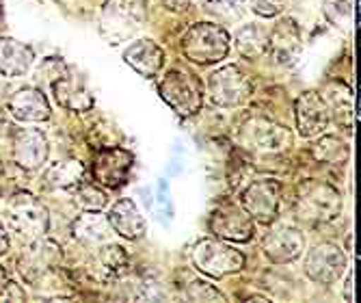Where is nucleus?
I'll return each instance as SVG.
<instances>
[{
  "label": "nucleus",
  "instance_id": "c756f323",
  "mask_svg": "<svg viewBox=\"0 0 361 303\" xmlns=\"http://www.w3.org/2000/svg\"><path fill=\"white\" fill-rule=\"evenodd\" d=\"M74 201L78 204V208H82L85 213H100L106 206V193L97 184L80 182L76 193H74Z\"/></svg>",
  "mask_w": 361,
  "mask_h": 303
},
{
  "label": "nucleus",
  "instance_id": "4c0bfd02",
  "mask_svg": "<svg viewBox=\"0 0 361 303\" xmlns=\"http://www.w3.org/2000/svg\"><path fill=\"white\" fill-rule=\"evenodd\" d=\"M13 130V124L9 121V117L3 113V111H0V139H3V137H7V134Z\"/></svg>",
  "mask_w": 361,
  "mask_h": 303
},
{
  "label": "nucleus",
  "instance_id": "7ed1b4c3",
  "mask_svg": "<svg viewBox=\"0 0 361 303\" xmlns=\"http://www.w3.org/2000/svg\"><path fill=\"white\" fill-rule=\"evenodd\" d=\"M7 225L26 243L42 239L50 225L48 208L35 195L20 191L7 201Z\"/></svg>",
  "mask_w": 361,
  "mask_h": 303
},
{
  "label": "nucleus",
  "instance_id": "1a4fd4ad",
  "mask_svg": "<svg viewBox=\"0 0 361 303\" xmlns=\"http://www.w3.org/2000/svg\"><path fill=\"white\" fill-rule=\"evenodd\" d=\"M238 141L249 152L273 154L290 145V132L267 117H249L238 130Z\"/></svg>",
  "mask_w": 361,
  "mask_h": 303
},
{
  "label": "nucleus",
  "instance_id": "cd10ccee",
  "mask_svg": "<svg viewBox=\"0 0 361 303\" xmlns=\"http://www.w3.org/2000/svg\"><path fill=\"white\" fill-rule=\"evenodd\" d=\"M314 156H316V160L326 162V165H344V162H348L350 150L338 137H322L314 145Z\"/></svg>",
  "mask_w": 361,
  "mask_h": 303
},
{
  "label": "nucleus",
  "instance_id": "4468645a",
  "mask_svg": "<svg viewBox=\"0 0 361 303\" xmlns=\"http://www.w3.org/2000/svg\"><path fill=\"white\" fill-rule=\"evenodd\" d=\"M294 117H297V130L301 137H316L329 126V111L320 93L305 91L294 102Z\"/></svg>",
  "mask_w": 361,
  "mask_h": 303
},
{
  "label": "nucleus",
  "instance_id": "72a5a7b5",
  "mask_svg": "<svg viewBox=\"0 0 361 303\" xmlns=\"http://www.w3.org/2000/svg\"><path fill=\"white\" fill-rule=\"evenodd\" d=\"M288 7V0H251V9L262 18H275Z\"/></svg>",
  "mask_w": 361,
  "mask_h": 303
},
{
  "label": "nucleus",
  "instance_id": "f8f14e48",
  "mask_svg": "<svg viewBox=\"0 0 361 303\" xmlns=\"http://www.w3.org/2000/svg\"><path fill=\"white\" fill-rule=\"evenodd\" d=\"M281 184L277 180H255L243 193V208L257 223L271 225L279 215Z\"/></svg>",
  "mask_w": 361,
  "mask_h": 303
},
{
  "label": "nucleus",
  "instance_id": "20e7f679",
  "mask_svg": "<svg viewBox=\"0 0 361 303\" xmlns=\"http://www.w3.org/2000/svg\"><path fill=\"white\" fill-rule=\"evenodd\" d=\"M229 52V35L210 22H202L188 28L182 37V54L197 65H212L227 57Z\"/></svg>",
  "mask_w": 361,
  "mask_h": 303
},
{
  "label": "nucleus",
  "instance_id": "6e6552de",
  "mask_svg": "<svg viewBox=\"0 0 361 303\" xmlns=\"http://www.w3.org/2000/svg\"><path fill=\"white\" fill-rule=\"evenodd\" d=\"M61 260H63V254H61V247L56 243L35 239L22 249L18 266H20L22 278L28 284L37 286L46 278L54 275V271L61 266Z\"/></svg>",
  "mask_w": 361,
  "mask_h": 303
},
{
  "label": "nucleus",
  "instance_id": "f03ea898",
  "mask_svg": "<svg viewBox=\"0 0 361 303\" xmlns=\"http://www.w3.org/2000/svg\"><path fill=\"white\" fill-rule=\"evenodd\" d=\"M145 20V0H106L100 13V30L111 44H121L141 30Z\"/></svg>",
  "mask_w": 361,
  "mask_h": 303
},
{
  "label": "nucleus",
  "instance_id": "5701e85b",
  "mask_svg": "<svg viewBox=\"0 0 361 303\" xmlns=\"http://www.w3.org/2000/svg\"><path fill=\"white\" fill-rule=\"evenodd\" d=\"M32 50L30 46L13 40V37H3L0 40V74L9 78L24 76L28 67L32 65Z\"/></svg>",
  "mask_w": 361,
  "mask_h": 303
},
{
  "label": "nucleus",
  "instance_id": "9b49d317",
  "mask_svg": "<svg viewBox=\"0 0 361 303\" xmlns=\"http://www.w3.org/2000/svg\"><path fill=\"white\" fill-rule=\"evenodd\" d=\"M135 156L119 145L100 148L91 165V176L95 184L104 189H119L128 182L130 170H133Z\"/></svg>",
  "mask_w": 361,
  "mask_h": 303
},
{
  "label": "nucleus",
  "instance_id": "dca6fc26",
  "mask_svg": "<svg viewBox=\"0 0 361 303\" xmlns=\"http://www.w3.org/2000/svg\"><path fill=\"white\" fill-rule=\"evenodd\" d=\"M48 139L42 130H32V128H24L18 130L13 137V160L18 162V167L26 172H32L42 167L48 158Z\"/></svg>",
  "mask_w": 361,
  "mask_h": 303
},
{
  "label": "nucleus",
  "instance_id": "393cba45",
  "mask_svg": "<svg viewBox=\"0 0 361 303\" xmlns=\"http://www.w3.org/2000/svg\"><path fill=\"white\" fill-rule=\"evenodd\" d=\"M95 262H97V271H100L104 280H115L130 271L128 254L123 251V247L113 243H104V247L95 256Z\"/></svg>",
  "mask_w": 361,
  "mask_h": 303
},
{
  "label": "nucleus",
  "instance_id": "a211bd4d",
  "mask_svg": "<svg viewBox=\"0 0 361 303\" xmlns=\"http://www.w3.org/2000/svg\"><path fill=\"white\" fill-rule=\"evenodd\" d=\"M126 63L137 70L145 78H154L160 74L162 65H165V50H162L156 42L152 40H139L130 44L123 52Z\"/></svg>",
  "mask_w": 361,
  "mask_h": 303
},
{
  "label": "nucleus",
  "instance_id": "58836bf2",
  "mask_svg": "<svg viewBox=\"0 0 361 303\" xmlns=\"http://www.w3.org/2000/svg\"><path fill=\"white\" fill-rule=\"evenodd\" d=\"M346 299H348V301L353 299V273H350L348 280H346Z\"/></svg>",
  "mask_w": 361,
  "mask_h": 303
},
{
  "label": "nucleus",
  "instance_id": "9d476101",
  "mask_svg": "<svg viewBox=\"0 0 361 303\" xmlns=\"http://www.w3.org/2000/svg\"><path fill=\"white\" fill-rule=\"evenodd\" d=\"M208 227L214 237L229 243H247L253 237L251 215L234 201H221L210 215Z\"/></svg>",
  "mask_w": 361,
  "mask_h": 303
},
{
  "label": "nucleus",
  "instance_id": "6ab92c4d",
  "mask_svg": "<svg viewBox=\"0 0 361 303\" xmlns=\"http://www.w3.org/2000/svg\"><path fill=\"white\" fill-rule=\"evenodd\" d=\"M269 50L273 52L275 61L288 65L301 50V30L292 18H283L275 24L269 35Z\"/></svg>",
  "mask_w": 361,
  "mask_h": 303
},
{
  "label": "nucleus",
  "instance_id": "aec40b11",
  "mask_svg": "<svg viewBox=\"0 0 361 303\" xmlns=\"http://www.w3.org/2000/svg\"><path fill=\"white\" fill-rule=\"evenodd\" d=\"M9 111L20 121H46L50 117V105L42 89L24 87L9 100Z\"/></svg>",
  "mask_w": 361,
  "mask_h": 303
},
{
  "label": "nucleus",
  "instance_id": "2f4dec72",
  "mask_svg": "<svg viewBox=\"0 0 361 303\" xmlns=\"http://www.w3.org/2000/svg\"><path fill=\"white\" fill-rule=\"evenodd\" d=\"M186 297L190 301H225V295L219 292L212 284L204 280H195L186 286Z\"/></svg>",
  "mask_w": 361,
  "mask_h": 303
},
{
  "label": "nucleus",
  "instance_id": "e433bc0d",
  "mask_svg": "<svg viewBox=\"0 0 361 303\" xmlns=\"http://www.w3.org/2000/svg\"><path fill=\"white\" fill-rule=\"evenodd\" d=\"M9 249V234H7V227L0 221V256H5Z\"/></svg>",
  "mask_w": 361,
  "mask_h": 303
},
{
  "label": "nucleus",
  "instance_id": "473e14b6",
  "mask_svg": "<svg viewBox=\"0 0 361 303\" xmlns=\"http://www.w3.org/2000/svg\"><path fill=\"white\" fill-rule=\"evenodd\" d=\"M65 72H68V65L63 63V59L61 57H50V59H46L44 63H42V67L37 70V78L39 81H50V85L56 81V78H61Z\"/></svg>",
  "mask_w": 361,
  "mask_h": 303
},
{
  "label": "nucleus",
  "instance_id": "ea45409f",
  "mask_svg": "<svg viewBox=\"0 0 361 303\" xmlns=\"http://www.w3.org/2000/svg\"><path fill=\"white\" fill-rule=\"evenodd\" d=\"M5 278V268L3 266H0V280H3Z\"/></svg>",
  "mask_w": 361,
  "mask_h": 303
},
{
  "label": "nucleus",
  "instance_id": "bb28decb",
  "mask_svg": "<svg viewBox=\"0 0 361 303\" xmlns=\"http://www.w3.org/2000/svg\"><path fill=\"white\" fill-rule=\"evenodd\" d=\"M82 178H85V167L78 160L54 162L44 176L46 184H50L54 189H74L82 182Z\"/></svg>",
  "mask_w": 361,
  "mask_h": 303
},
{
  "label": "nucleus",
  "instance_id": "412c9836",
  "mask_svg": "<svg viewBox=\"0 0 361 303\" xmlns=\"http://www.w3.org/2000/svg\"><path fill=\"white\" fill-rule=\"evenodd\" d=\"M106 219H109V225L119 234V237H123L128 241L141 239L147 230L145 219L141 217V213H139V208L133 199H119L117 204L111 208Z\"/></svg>",
  "mask_w": 361,
  "mask_h": 303
},
{
  "label": "nucleus",
  "instance_id": "b1692460",
  "mask_svg": "<svg viewBox=\"0 0 361 303\" xmlns=\"http://www.w3.org/2000/svg\"><path fill=\"white\" fill-rule=\"evenodd\" d=\"M74 237L89 247H97V245H104L111 239V225L109 219L97 215V213H85L80 217H76L74 225H72Z\"/></svg>",
  "mask_w": 361,
  "mask_h": 303
},
{
  "label": "nucleus",
  "instance_id": "39448f33",
  "mask_svg": "<svg viewBox=\"0 0 361 303\" xmlns=\"http://www.w3.org/2000/svg\"><path fill=\"white\" fill-rule=\"evenodd\" d=\"M192 264L197 271H202L208 278H225L229 273H236L245 266V256L219 239H202L197 241L190 251Z\"/></svg>",
  "mask_w": 361,
  "mask_h": 303
},
{
  "label": "nucleus",
  "instance_id": "f257e3e1",
  "mask_svg": "<svg viewBox=\"0 0 361 303\" xmlns=\"http://www.w3.org/2000/svg\"><path fill=\"white\" fill-rule=\"evenodd\" d=\"M294 210H297V217L303 223L310 225L329 223L342 213V195L331 184L307 180L299 186Z\"/></svg>",
  "mask_w": 361,
  "mask_h": 303
},
{
  "label": "nucleus",
  "instance_id": "a878e982",
  "mask_svg": "<svg viewBox=\"0 0 361 303\" xmlns=\"http://www.w3.org/2000/svg\"><path fill=\"white\" fill-rule=\"evenodd\" d=\"M236 50L247 59H259L269 50V30L259 24H247L236 32Z\"/></svg>",
  "mask_w": 361,
  "mask_h": 303
},
{
  "label": "nucleus",
  "instance_id": "f3484780",
  "mask_svg": "<svg viewBox=\"0 0 361 303\" xmlns=\"http://www.w3.org/2000/svg\"><path fill=\"white\" fill-rule=\"evenodd\" d=\"M50 87H52L56 105L68 111L85 113V111H91L95 105V100H93L91 91L87 89V85L80 78L70 76L68 72H65L61 78H56Z\"/></svg>",
  "mask_w": 361,
  "mask_h": 303
},
{
  "label": "nucleus",
  "instance_id": "a19ab883",
  "mask_svg": "<svg viewBox=\"0 0 361 303\" xmlns=\"http://www.w3.org/2000/svg\"><path fill=\"white\" fill-rule=\"evenodd\" d=\"M0 176H3V165H0Z\"/></svg>",
  "mask_w": 361,
  "mask_h": 303
},
{
  "label": "nucleus",
  "instance_id": "0eeeda50",
  "mask_svg": "<svg viewBox=\"0 0 361 303\" xmlns=\"http://www.w3.org/2000/svg\"><path fill=\"white\" fill-rule=\"evenodd\" d=\"M208 93L212 105L223 109H234L245 105L253 93L251 78L240 70L238 65L221 67L208 78Z\"/></svg>",
  "mask_w": 361,
  "mask_h": 303
},
{
  "label": "nucleus",
  "instance_id": "423d86ee",
  "mask_svg": "<svg viewBox=\"0 0 361 303\" xmlns=\"http://www.w3.org/2000/svg\"><path fill=\"white\" fill-rule=\"evenodd\" d=\"M160 97L180 115V117H190L200 113L202 109V83L195 74L184 72V70H171L162 76L158 85Z\"/></svg>",
  "mask_w": 361,
  "mask_h": 303
},
{
  "label": "nucleus",
  "instance_id": "7c9ffc66",
  "mask_svg": "<svg viewBox=\"0 0 361 303\" xmlns=\"http://www.w3.org/2000/svg\"><path fill=\"white\" fill-rule=\"evenodd\" d=\"M324 16L336 28L344 32H350L355 26V13L348 0H324Z\"/></svg>",
  "mask_w": 361,
  "mask_h": 303
},
{
  "label": "nucleus",
  "instance_id": "ddd939ff",
  "mask_svg": "<svg viewBox=\"0 0 361 303\" xmlns=\"http://www.w3.org/2000/svg\"><path fill=\"white\" fill-rule=\"evenodd\" d=\"M346 268L344 251L334 243H320L305 258V273L318 284H334Z\"/></svg>",
  "mask_w": 361,
  "mask_h": 303
},
{
  "label": "nucleus",
  "instance_id": "c85d7f7f",
  "mask_svg": "<svg viewBox=\"0 0 361 303\" xmlns=\"http://www.w3.org/2000/svg\"><path fill=\"white\" fill-rule=\"evenodd\" d=\"M206 11L223 24H232L243 20L247 11V3L245 0H208Z\"/></svg>",
  "mask_w": 361,
  "mask_h": 303
},
{
  "label": "nucleus",
  "instance_id": "4be33fe9",
  "mask_svg": "<svg viewBox=\"0 0 361 303\" xmlns=\"http://www.w3.org/2000/svg\"><path fill=\"white\" fill-rule=\"evenodd\" d=\"M322 100L326 105V111H331L334 121L344 130H350L355 119V97L350 87L340 81H334L322 89Z\"/></svg>",
  "mask_w": 361,
  "mask_h": 303
},
{
  "label": "nucleus",
  "instance_id": "2eb2a0df",
  "mask_svg": "<svg viewBox=\"0 0 361 303\" xmlns=\"http://www.w3.org/2000/svg\"><path fill=\"white\" fill-rule=\"evenodd\" d=\"M303 247H305V239L301 230L290 227V225L273 227L264 237V243H262V249H264L267 258L275 264H286V262L297 260Z\"/></svg>",
  "mask_w": 361,
  "mask_h": 303
},
{
  "label": "nucleus",
  "instance_id": "c9c22d12",
  "mask_svg": "<svg viewBox=\"0 0 361 303\" xmlns=\"http://www.w3.org/2000/svg\"><path fill=\"white\" fill-rule=\"evenodd\" d=\"M162 5L169 11H184L190 5V0H162Z\"/></svg>",
  "mask_w": 361,
  "mask_h": 303
},
{
  "label": "nucleus",
  "instance_id": "f704fd0d",
  "mask_svg": "<svg viewBox=\"0 0 361 303\" xmlns=\"http://www.w3.org/2000/svg\"><path fill=\"white\" fill-rule=\"evenodd\" d=\"M26 292L11 280H0V301H24Z\"/></svg>",
  "mask_w": 361,
  "mask_h": 303
}]
</instances>
